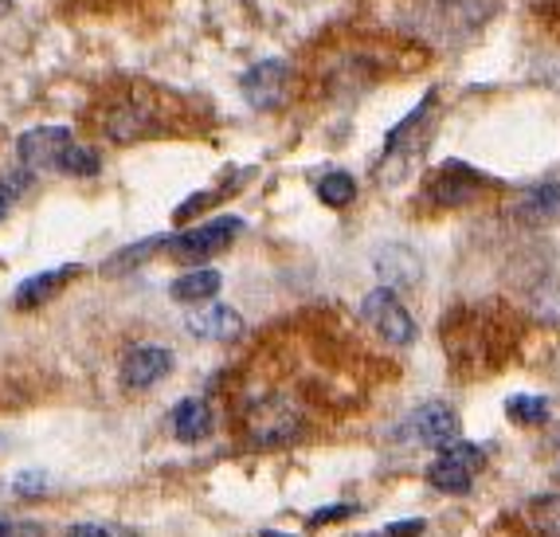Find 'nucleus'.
Instances as JSON below:
<instances>
[{
  "mask_svg": "<svg viewBox=\"0 0 560 537\" xmlns=\"http://www.w3.org/2000/svg\"><path fill=\"white\" fill-rule=\"evenodd\" d=\"M486 467V452L482 447H475V443H447L440 452V459L428 467V482L435 490H443V494H467L470 482H475V475Z\"/></svg>",
  "mask_w": 560,
  "mask_h": 537,
  "instance_id": "f257e3e1",
  "label": "nucleus"
},
{
  "mask_svg": "<svg viewBox=\"0 0 560 537\" xmlns=\"http://www.w3.org/2000/svg\"><path fill=\"white\" fill-rule=\"evenodd\" d=\"M361 318L369 322L388 346H411V341H416V322H411V314L404 311V302L396 299V291H388V287H376V291L364 294Z\"/></svg>",
  "mask_w": 560,
  "mask_h": 537,
  "instance_id": "f03ea898",
  "label": "nucleus"
},
{
  "mask_svg": "<svg viewBox=\"0 0 560 537\" xmlns=\"http://www.w3.org/2000/svg\"><path fill=\"white\" fill-rule=\"evenodd\" d=\"M240 232H243L240 217H215V220H208V224L188 227V232L173 236L165 247L177 255V259H185V264H200V259H208V255L224 252Z\"/></svg>",
  "mask_w": 560,
  "mask_h": 537,
  "instance_id": "7ed1b4c3",
  "label": "nucleus"
},
{
  "mask_svg": "<svg viewBox=\"0 0 560 537\" xmlns=\"http://www.w3.org/2000/svg\"><path fill=\"white\" fill-rule=\"evenodd\" d=\"M290 86H294V71H290L282 59H262V63H255L252 71L240 79L243 98H247V106H255V110H279L290 98Z\"/></svg>",
  "mask_w": 560,
  "mask_h": 537,
  "instance_id": "20e7f679",
  "label": "nucleus"
},
{
  "mask_svg": "<svg viewBox=\"0 0 560 537\" xmlns=\"http://www.w3.org/2000/svg\"><path fill=\"white\" fill-rule=\"evenodd\" d=\"M247 432L259 447H282L294 435L302 432V416L282 400V396H271V400H259L247 416Z\"/></svg>",
  "mask_w": 560,
  "mask_h": 537,
  "instance_id": "39448f33",
  "label": "nucleus"
},
{
  "mask_svg": "<svg viewBox=\"0 0 560 537\" xmlns=\"http://www.w3.org/2000/svg\"><path fill=\"white\" fill-rule=\"evenodd\" d=\"M404 440L420 443V447H435L443 452L447 443L458 440V416L451 405H440V400H431V405L416 408V412L404 420Z\"/></svg>",
  "mask_w": 560,
  "mask_h": 537,
  "instance_id": "423d86ee",
  "label": "nucleus"
},
{
  "mask_svg": "<svg viewBox=\"0 0 560 537\" xmlns=\"http://www.w3.org/2000/svg\"><path fill=\"white\" fill-rule=\"evenodd\" d=\"M75 142L71 138V130L67 126H36V130L20 133L16 142V153L20 161H24V170H56L59 153L67 150V145Z\"/></svg>",
  "mask_w": 560,
  "mask_h": 537,
  "instance_id": "0eeeda50",
  "label": "nucleus"
},
{
  "mask_svg": "<svg viewBox=\"0 0 560 537\" xmlns=\"http://www.w3.org/2000/svg\"><path fill=\"white\" fill-rule=\"evenodd\" d=\"M373 267L381 275V287H388V291H408V287H420L423 279L420 252H411L408 244H384L373 255Z\"/></svg>",
  "mask_w": 560,
  "mask_h": 537,
  "instance_id": "6e6552de",
  "label": "nucleus"
},
{
  "mask_svg": "<svg viewBox=\"0 0 560 537\" xmlns=\"http://www.w3.org/2000/svg\"><path fill=\"white\" fill-rule=\"evenodd\" d=\"M168 369H173V353L165 346H138L121 361V385L141 393V388H153L158 381H165Z\"/></svg>",
  "mask_w": 560,
  "mask_h": 537,
  "instance_id": "1a4fd4ad",
  "label": "nucleus"
},
{
  "mask_svg": "<svg viewBox=\"0 0 560 537\" xmlns=\"http://www.w3.org/2000/svg\"><path fill=\"white\" fill-rule=\"evenodd\" d=\"M478 189H482V177H478L470 165L447 161V165L435 173V180H431L428 200L440 208H458V205H470V200L478 197Z\"/></svg>",
  "mask_w": 560,
  "mask_h": 537,
  "instance_id": "9d476101",
  "label": "nucleus"
},
{
  "mask_svg": "<svg viewBox=\"0 0 560 537\" xmlns=\"http://www.w3.org/2000/svg\"><path fill=\"white\" fill-rule=\"evenodd\" d=\"M79 271H83L79 264H67V267H51V271H39V275H32V279H24V283L16 287V294H12L16 311H36V306H44V302L56 299Z\"/></svg>",
  "mask_w": 560,
  "mask_h": 537,
  "instance_id": "9b49d317",
  "label": "nucleus"
},
{
  "mask_svg": "<svg viewBox=\"0 0 560 537\" xmlns=\"http://www.w3.org/2000/svg\"><path fill=\"white\" fill-rule=\"evenodd\" d=\"M510 212H514V220H522V224H529V227L552 224V220L560 217V185L557 180L533 185V189H525L522 197L510 205Z\"/></svg>",
  "mask_w": 560,
  "mask_h": 537,
  "instance_id": "f8f14e48",
  "label": "nucleus"
},
{
  "mask_svg": "<svg viewBox=\"0 0 560 537\" xmlns=\"http://www.w3.org/2000/svg\"><path fill=\"white\" fill-rule=\"evenodd\" d=\"M188 330L205 341H235L243 334V318L224 302H208L197 314H188Z\"/></svg>",
  "mask_w": 560,
  "mask_h": 537,
  "instance_id": "ddd939ff",
  "label": "nucleus"
},
{
  "mask_svg": "<svg viewBox=\"0 0 560 537\" xmlns=\"http://www.w3.org/2000/svg\"><path fill=\"white\" fill-rule=\"evenodd\" d=\"M208 432H212V408H208L205 400L188 396V400H180V405L173 408V435H177L180 443H200V440H208Z\"/></svg>",
  "mask_w": 560,
  "mask_h": 537,
  "instance_id": "4468645a",
  "label": "nucleus"
},
{
  "mask_svg": "<svg viewBox=\"0 0 560 537\" xmlns=\"http://www.w3.org/2000/svg\"><path fill=\"white\" fill-rule=\"evenodd\" d=\"M220 287H224V279H220V271H212V267H197V271L180 275V279H173V287H168V294L177 302H185V306H197V302H208L220 294Z\"/></svg>",
  "mask_w": 560,
  "mask_h": 537,
  "instance_id": "2eb2a0df",
  "label": "nucleus"
},
{
  "mask_svg": "<svg viewBox=\"0 0 560 537\" xmlns=\"http://www.w3.org/2000/svg\"><path fill=\"white\" fill-rule=\"evenodd\" d=\"M153 130V118L145 106L138 103H121L110 110V118H106V133H110L114 142H138V138H145V133Z\"/></svg>",
  "mask_w": 560,
  "mask_h": 537,
  "instance_id": "dca6fc26",
  "label": "nucleus"
},
{
  "mask_svg": "<svg viewBox=\"0 0 560 537\" xmlns=\"http://www.w3.org/2000/svg\"><path fill=\"white\" fill-rule=\"evenodd\" d=\"M56 170L71 173V177H98V170H103V157H98V150H91V145L71 142L63 153H59Z\"/></svg>",
  "mask_w": 560,
  "mask_h": 537,
  "instance_id": "f3484780",
  "label": "nucleus"
},
{
  "mask_svg": "<svg viewBox=\"0 0 560 537\" xmlns=\"http://www.w3.org/2000/svg\"><path fill=\"white\" fill-rule=\"evenodd\" d=\"M505 416H510L514 424H525V428L545 424V420H549V400H545V396H533V393H517L505 400Z\"/></svg>",
  "mask_w": 560,
  "mask_h": 537,
  "instance_id": "a211bd4d",
  "label": "nucleus"
},
{
  "mask_svg": "<svg viewBox=\"0 0 560 537\" xmlns=\"http://www.w3.org/2000/svg\"><path fill=\"white\" fill-rule=\"evenodd\" d=\"M529 529L541 537H560V494H545V499L529 502Z\"/></svg>",
  "mask_w": 560,
  "mask_h": 537,
  "instance_id": "6ab92c4d",
  "label": "nucleus"
},
{
  "mask_svg": "<svg viewBox=\"0 0 560 537\" xmlns=\"http://www.w3.org/2000/svg\"><path fill=\"white\" fill-rule=\"evenodd\" d=\"M318 200L329 208H349L357 200V180L349 173H326L318 180Z\"/></svg>",
  "mask_w": 560,
  "mask_h": 537,
  "instance_id": "aec40b11",
  "label": "nucleus"
},
{
  "mask_svg": "<svg viewBox=\"0 0 560 537\" xmlns=\"http://www.w3.org/2000/svg\"><path fill=\"white\" fill-rule=\"evenodd\" d=\"M168 240H145V244H138V247H126V252H118L110 259V271H121V267H133V264H141V259H150L153 252H158V247H165Z\"/></svg>",
  "mask_w": 560,
  "mask_h": 537,
  "instance_id": "412c9836",
  "label": "nucleus"
},
{
  "mask_svg": "<svg viewBox=\"0 0 560 537\" xmlns=\"http://www.w3.org/2000/svg\"><path fill=\"white\" fill-rule=\"evenodd\" d=\"M24 185H28V170L12 173V177L0 180V220L9 217V208L16 205V197L24 192Z\"/></svg>",
  "mask_w": 560,
  "mask_h": 537,
  "instance_id": "4be33fe9",
  "label": "nucleus"
},
{
  "mask_svg": "<svg viewBox=\"0 0 560 537\" xmlns=\"http://www.w3.org/2000/svg\"><path fill=\"white\" fill-rule=\"evenodd\" d=\"M353 514H357V506H346V502H341V506H322L310 514V526H329V522L353 518Z\"/></svg>",
  "mask_w": 560,
  "mask_h": 537,
  "instance_id": "5701e85b",
  "label": "nucleus"
},
{
  "mask_svg": "<svg viewBox=\"0 0 560 537\" xmlns=\"http://www.w3.org/2000/svg\"><path fill=\"white\" fill-rule=\"evenodd\" d=\"M44 482H47V475L44 471H24L16 479V494H24V499H32V494H44Z\"/></svg>",
  "mask_w": 560,
  "mask_h": 537,
  "instance_id": "b1692460",
  "label": "nucleus"
},
{
  "mask_svg": "<svg viewBox=\"0 0 560 537\" xmlns=\"http://www.w3.org/2000/svg\"><path fill=\"white\" fill-rule=\"evenodd\" d=\"M420 534H423L420 518H416V522H396V526L384 529V537H420Z\"/></svg>",
  "mask_w": 560,
  "mask_h": 537,
  "instance_id": "393cba45",
  "label": "nucleus"
},
{
  "mask_svg": "<svg viewBox=\"0 0 560 537\" xmlns=\"http://www.w3.org/2000/svg\"><path fill=\"white\" fill-rule=\"evenodd\" d=\"M67 537H110V529L94 526V522H79V526L67 529Z\"/></svg>",
  "mask_w": 560,
  "mask_h": 537,
  "instance_id": "a878e982",
  "label": "nucleus"
},
{
  "mask_svg": "<svg viewBox=\"0 0 560 537\" xmlns=\"http://www.w3.org/2000/svg\"><path fill=\"white\" fill-rule=\"evenodd\" d=\"M0 537H12V526L4 518H0Z\"/></svg>",
  "mask_w": 560,
  "mask_h": 537,
  "instance_id": "bb28decb",
  "label": "nucleus"
},
{
  "mask_svg": "<svg viewBox=\"0 0 560 537\" xmlns=\"http://www.w3.org/2000/svg\"><path fill=\"white\" fill-rule=\"evenodd\" d=\"M9 9H12V0H0V16H4Z\"/></svg>",
  "mask_w": 560,
  "mask_h": 537,
  "instance_id": "cd10ccee",
  "label": "nucleus"
},
{
  "mask_svg": "<svg viewBox=\"0 0 560 537\" xmlns=\"http://www.w3.org/2000/svg\"><path fill=\"white\" fill-rule=\"evenodd\" d=\"M262 537H290V534H275V529H262Z\"/></svg>",
  "mask_w": 560,
  "mask_h": 537,
  "instance_id": "c85d7f7f",
  "label": "nucleus"
}]
</instances>
